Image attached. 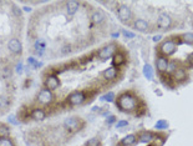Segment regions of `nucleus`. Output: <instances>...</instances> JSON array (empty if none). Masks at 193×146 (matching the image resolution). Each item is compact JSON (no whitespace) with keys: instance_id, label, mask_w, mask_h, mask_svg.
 Here are the masks:
<instances>
[{"instance_id":"31","label":"nucleus","mask_w":193,"mask_h":146,"mask_svg":"<svg viewBox=\"0 0 193 146\" xmlns=\"http://www.w3.org/2000/svg\"><path fill=\"white\" fill-rule=\"evenodd\" d=\"M12 13H14V15L15 16H19V18H21V15H22V10H21V8H19V6H16V5H12Z\"/></svg>"},{"instance_id":"10","label":"nucleus","mask_w":193,"mask_h":146,"mask_svg":"<svg viewBox=\"0 0 193 146\" xmlns=\"http://www.w3.org/2000/svg\"><path fill=\"white\" fill-rule=\"evenodd\" d=\"M45 88L47 89V90H50V91H54V90H56L57 88H59V85H60V80H59V78L56 76V75H50V76H47L46 79H45Z\"/></svg>"},{"instance_id":"17","label":"nucleus","mask_w":193,"mask_h":146,"mask_svg":"<svg viewBox=\"0 0 193 146\" xmlns=\"http://www.w3.org/2000/svg\"><path fill=\"white\" fill-rule=\"evenodd\" d=\"M136 141H137V136L133 135V134H131V135L125 136V138L120 141V146H132L136 144Z\"/></svg>"},{"instance_id":"36","label":"nucleus","mask_w":193,"mask_h":146,"mask_svg":"<svg viewBox=\"0 0 193 146\" xmlns=\"http://www.w3.org/2000/svg\"><path fill=\"white\" fill-rule=\"evenodd\" d=\"M177 69H178V68H176V63L173 61V63H170V64H168V70H167V71H170V73H175Z\"/></svg>"},{"instance_id":"40","label":"nucleus","mask_w":193,"mask_h":146,"mask_svg":"<svg viewBox=\"0 0 193 146\" xmlns=\"http://www.w3.org/2000/svg\"><path fill=\"white\" fill-rule=\"evenodd\" d=\"M92 111H95V113H101V108H98V106H95V108L92 109Z\"/></svg>"},{"instance_id":"29","label":"nucleus","mask_w":193,"mask_h":146,"mask_svg":"<svg viewBox=\"0 0 193 146\" xmlns=\"http://www.w3.org/2000/svg\"><path fill=\"white\" fill-rule=\"evenodd\" d=\"M0 146H14V143L9 138H0Z\"/></svg>"},{"instance_id":"12","label":"nucleus","mask_w":193,"mask_h":146,"mask_svg":"<svg viewBox=\"0 0 193 146\" xmlns=\"http://www.w3.org/2000/svg\"><path fill=\"white\" fill-rule=\"evenodd\" d=\"M133 28L137 30V31H141V33H146L148 29H150V24L143 20V19H136L135 23H133Z\"/></svg>"},{"instance_id":"26","label":"nucleus","mask_w":193,"mask_h":146,"mask_svg":"<svg viewBox=\"0 0 193 146\" xmlns=\"http://www.w3.org/2000/svg\"><path fill=\"white\" fill-rule=\"evenodd\" d=\"M9 105H10L9 98L5 96V95H1V96H0V109H5V108H7Z\"/></svg>"},{"instance_id":"14","label":"nucleus","mask_w":193,"mask_h":146,"mask_svg":"<svg viewBox=\"0 0 193 146\" xmlns=\"http://www.w3.org/2000/svg\"><path fill=\"white\" fill-rule=\"evenodd\" d=\"M80 8V3L79 1H75V0H70L66 3V13L69 15H75L77 13Z\"/></svg>"},{"instance_id":"38","label":"nucleus","mask_w":193,"mask_h":146,"mask_svg":"<svg viewBox=\"0 0 193 146\" xmlns=\"http://www.w3.org/2000/svg\"><path fill=\"white\" fill-rule=\"evenodd\" d=\"M161 39H162V36H161V35H156V36H153V41H156V43H157V41H160Z\"/></svg>"},{"instance_id":"19","label":"nucleus","mask_w":193,"mask_h":146,"mask_svg":"<svg viewBox=\"0 0 193 146\" xmlns=\"http://www.w3.org/2000/svg\"><path fill=\"white\" fill-rule=\"evenodd\" d=\"M102 75H103V78H105L106 80H113V79H116V76H117V69L113 68V66L107 68V69L102 73Z\"/></svg>"},{"instance_id":"16","label":"nucleus","mask_w":193,"mask_h":146,"mask_svg":"<svg viewBox=\"0 0 193 146\" xmlns=\"http://www.w3.org/2000/svg\"><path fill=\"white\" fill-rule=\"evenodd\" d=\"M34 49H35V54H36V55H42V54L45 53V49H46V43H45V40L37 39V40L35 41Z\"/></svg>"},{"instance_id":"18","label":"nucleus","mask_w":193,"mask_h":146,"mask_svg":"<svg viewBox=\"0 0 193 146\" xmlns=\"http://www.w3.org/2000/svg\"><path fill=\"white\" fill-rule=\"evenodd\" d=\"M112 63H113V65L115 66H121V65H123L125 63H126V56H125V54L123 53H116L115 55H113V59H112Z\"/></svg>"},{"instance_id":"22","label":"nucleus","mask_w":193,"mask_h":146,"mask_svg":"<svg viewBox=\"0 0 193 146\" xmlns=\"http://www.w3.org/2000/svg\"><path fill=\"white\" fill-rule=\"evenodd\" d=\"M27 65L31 66L32 69H37V68H41V66H42V63L37 61V59H35V58L31 56V58L27 59Z\"/></svg>"},{"instance_id":"37","label":"nucleus","mask_w":193,"mask_h":146,"mask_svg":"<svg viewBox=\"0 0 193 146\" xmlns=\"http://www.w3.org/2000/svg\"><path fill=\"white\" fill-rule=\"evenodd\" d=\"M22 69H24V66H22L21 63H17V64L15 65V71H16V74H19V75L22 73Z\"/></svg>"},{"instance_id":"32","label":"nucleus","mask_w":193,"mask_h":146,"mask_svg":"<svg viewBox=\"0 0 193 146\" xmlns=\"http://www.w3.org/2000/svg\"><path fill=\"white\" fill-rule=\"evenodd\" d=\"M7 121H9L10 124H12V125H19V120L16 119L15 115H9V116H7Z\"/></svg>"},{"instance_id":"1","label":"nucleus","mask_w":193,"mask_h":146,"mask_svg":"<svg viewBox=\"0 0 193 146\" xmlns=\"http://www.w3.org/2000/svg\"><path fill=\"white\" fill-rule=\"evenodd\" d=\"M116 106L123 111V113H132L135 110H137V106H138V101L137 99L130 94V93H123L121 94L118 98H117V101H116Z\"/></svg>"},{"instance_id":"2","label":"nucleus","mask_w":193,"mask_h":146,"mask_svg":"<svg viewBox=\"0 0 193 146\" xmlns=\"http://www.w3.org/2000/svg\"><path fill=\"white\" fill-rule=\"evenodd\" d=\"M84 125H85V123L80 118L72 116V118H67L64 120V126L66 128V130H69L71 133H76V131L81 130L84 128Z\"/></svg>"},{"instance_id":"27","label":"nucleus","mask_w":193,"mask_h":146,"mask_svg":"<svg viewBox=\"0 0 193 146\" xmlns=\"http://www.w3.org/2000/svg\"><path fill=\"white\" fill-rule=\"evenodd\" d=\"M182 39H183V41H185L186 44L192 45L193 44V33H186V34H183V35H182Z\"/></svg>"},{"instance_id":"8","label":"nucleus","mask_w":193,"mask_h":146,"mask_svg":"<svg viewBox=\"0 0 193 146\" xmlns=\"http://www.w3.org/2000/svg\"><path fill=\"white\" fill-rule=\"evenodd\" d=\"M7 49L12 53V54H16V55H20L22 53V44L19 39L16 38H12L7 41Z\"/></svg>"},{"instance_id":"6","label":"nucleus","mask_w":193,"mask_h":146,"mask_svg":"<svg viewBox=\"0 0 193 146\" xmlns=\"http://www.w3.org/2000/svg\"><path fill=\"white\" fill-rule=\"evenodd\" d=\"M37 101L42 105H49L54 101V95H52V91L47 90L46 88L41 89L37 94Z\"/></svg>"},{"instance_id":"20","label":"nucleus","mask_w":193,"mask_h":146,"mask_svg":"<svg viewBox=\"0 0 193 146\" xmlns=\"http://www.w3.org/2000/svg\"><path fill=\"white\" fill-rule=\"evenodd\" d=\"M155 139V136H153V134L152 133H150V131H146V133H142L140 136H138V140L141 141V143H151L152 140Z\"/></svg>"},{"instance_id":"5","label":"nucleus","mask_w":193,"mask_h":146,"mask_svg":"<svg viewBox=\"0 0 193 146\" xmlns=\"http://www.w3.org/2000/svg\"><path fill=\"white\" fill-rule=\"evenodd\" d=\"M85 100H86V95H85L84 91H74V93H71V94L69 95V98H67L69 104L72 105V106L81 105V104L85 103Z\"/></svg>"},{"instance_id":"9","label":"nucleus","mask_w":193,"mask_h":146,"mask_svg":"<svg viewBox=\"0 0 193 146\" xmlns=\"http://www.w3.org/2000/svg\"><path fill=\"white\" fill-rule=\"evenodd\" d=\"M157 24L160 28L162 29H170L171 25H172V18L167 14V13H161L158 15V19H157Z\"/></svg>"},{"instance_id":"7","label":"nucleus","mask_w":193,"mask_h":146,"mask_svg":"<svg viewBox=\"0 0 193 146\" xmlns=\"http://www.w3.org/2000/svg\"><path fill=\"white\" fill-rule=\"evenodd\" d=\"M117 18H118L120 21H122V23L130 21V19L132 18L131 9H130L127 5H120L118 9H117Z\"/></svg>"},{"instance_id":"42","label":"nucleus","mask_w":193,"mask_h":146,"mask_svg":"<svg viewBox=\"0 0 193 146\" xmlns=\"http://www.w3.org/2000/svg\"><path fill=\"white\" fill-rule=\"evenodd\" d=\"M0 4H1V1H0Z\"/></svg>"},{"instance_id":"39","label":"nucleus","mask_w":193,"mask_h":146,"mask_svg":"<svg viewBox=\"0 0 193 146\" xmlns=\"http://www.w3.org/2000/svg\"><path fill=\"white\" fill-rule=\"evenodd\" d=\"M24 11H26V13H30L31 11V8L30 6H24V8H21Z\"/></svg>"},{"instance_id":"11","label":"nucleus","mask_w":193,"mask_h":146,"mask_svg":"<svg viewBox=\"0 0 193 146\" xmlns=\"http://www.w3.org/2000/svg\"><path fill=\"white\" fill-rule=\"evenodd\" d=\"M168 64H170V60L166 58V56H158L157 60H156V66H157V70L163 74V73H167L168 70Z\"/></svg>"},{"instance_id":"24","label":"nucleus","mask_w":193,"mask_h":146,"mask_svg":"<svg viewBox=\"0 0 193 146\" xmlns=\"http://www.w3.org/2000/svg\"><path fill=\"white\" fill-rule=\"evenodd\" d=\"M101 100H102V101H107V103H112V101L115 100V93H112V91L106 93L105 95L101 96Z\"/></svg>"},{"instance_id":"41","label":"nucleus","mask_w":193,"mask_h":146,"mask_svg":"<svg viewBox=\"0 0 193 146\" xmlns=\"http://www.w3.org/2000/svg\"><path fill=\"white\" fill-rule=\"evenodd\" d=\"M118 36H120V33H113V34H112V38H115V39L118 38Z\"/></svg>"},{"instance_id":"28","label":"nucleus","mask_w":193,"mask_h":146,"mask_svg":"<svg viewBox=\"0 0 193 146\" xmlns=\"http://www.w3.org/2000/svg\"><path fill=\"white\" fill-rule=\"evenodd\" d=\"M10 134V129L6 125H0V138H7Z\"/></svg>"},{"instance_id":"13","label":"nucleus","mask_w":193,"mask_h":146,"mask_svg":"<svg viewBox=\"0 0 193 146\" xmlns=\"http://www.w3.org/2000/svg\"><path fill=\"white\" fill-rule=\"evenodd\" d=\"M105 19H106V15H105V13L101 10V9H97L95 10L94 13H92V15H91V20H92V23L94 24H102L103 21H105Z\"/></svg>"},{"instance_id":"4","label":"nucleus","mask_w":193,"mask_h":146,"mask_svg":"<svg viewBox=\"0 0 193 146\" xmlns=\"http://www.w3.org/2000/svg\"><path fill=\"white\" fill-rule=\"evenodd\" d=\"M116 53H117V46L115 44H108V45H106V46H103L102 49L98 50L97 56L101 60H107L110 58H113V55Z\"/></svg>"},{"instance_id":"30","label":"nucleus","mask_w":193,"mask_h":146,"mask_svg":"<svg viewBox=\"0 0 193 146\" xmlns=\"http://www.w3.org/2000/svg\"><path fill=\"white\" fill-rule=\"evenodd\" d=\"M85 146H100V140L97 138H92V139L86 141Z\"/></svg>"},{"instance_id":"34","label":"nucleus","mask_w":193,"mask_h":146,"mask_svg":"<svg viewBox=\"0 0 193 146\" xmlns=\"http://www.w3.org/2000/svg\"><path fill=\"white\" fill-rule=\"evenodd\" d=\"M122 34H123L126 38H128V39H133V38H135V33L128 31V30H122Z\"/></svg>"},{"instance_id":"33","label":"nucleus","mask_w":193,"mask_h":146,"mask_svg":"<svg viewBox=\"0 0 193 146\" xmlns=\"http://www.w3.org/2000/svg\"><path fill=\"white\" fill-rule=\"evenodd\" d=\"M128 125V121L127 120H121V121H117L116 123V128L117 129H121V128H125Z\"/></svg>"},{"instance_id":"23","label":"nucleus","mask_w":193,"mask_h":146,"mask_svg":"<svg viewBox=\"0 0 193 146\" xmlns=\"http://www.w3.org/2000/svg\"><path fill=\"white\" fill-rule=\"evenodd\" d=\"M173 74H175V80H185L186 79V71L183 69H177Z\"/></svg>"},{"instance_id":"21","label":"nucleus","mask_w":193,"mask_h":146,"mask_svg":"<svg viewBox=\"0 0 193 146\" xmlns=\"http://www.w3.org/2000/svg\"><path fill=\"white\" fill-rule=\"evenodd\" d=\"M143 75H145L148 80H152V79H153V69H152V66H151L150 64H146V65L143 66Z\"/></svg>"},{"instance_id":"35","label":"nucleus","mask_w":193,"mask_h":146,"mask_svg":"<svg viewBox=\"0 0 193 146\" xmlns=\"http://www.w3.org/2000/svg\"><path fill=\"white\" fill-rule=\"evenodd\" d=\"M113 123H116V116H115V115H110V116H107V119H106V124H107V125H111V124H113Z\"/></svg>"},{"instance_id":"25","label":"nucleus","mask_w":193,"mask_h":146,"mask_svg":"<svg viewBox=\"0 0 193 146\" xmlns=\"http://www.w3.org/2000/svg\"><path fill=\"white\" fill-rule=\"evenodd\" d=\"M155 128H156L157 130H165V129L168 128V123H167L166 120H158V121L155 124Z\"/></svg>"},{"instance_id":"3","label":"nucleus","mask_w":193,"mask_h":146,"mask_svg":"<svg viewBox=\"0 0 193 146\" xmlns=\"http://www.w3.org/2000/svg\"><path fill=\"white\" fill-rule=\"evenodd\" d=\"M176 50H177V45H176V43H175L173 40H171V39L163 41L162 45H161V48H160V53L162 54V56H166V58L173 55V54L176 53Z\"/></svg>"},{"instance_id":"15","label":"nucleus","mask_w":193,"mask_h":146,"mask_svg":"<svg viewBox=\"0 0 193 146\" xmlns=\"http://www.w3.org/2000/svg\"><path fill=\"white\" fill-rule=\"evenodd\" d=\"M30 118L32 120H35V121H42L46 118V113L44 110H41V109H34L31 111V114H30Z\"/></svg>"}]
</instances>
